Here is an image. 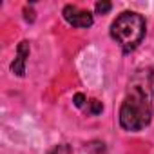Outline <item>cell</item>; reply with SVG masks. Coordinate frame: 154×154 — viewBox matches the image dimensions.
<instances>
[{
  "mask_svg": "<svg viewBox=\"0 0 154 154\" xmlns=\"http://www.w3.org/2000/svg\"><path fill=\"white\" fill-rule=\"evenodd\" d=\"M111 36L123 53L134 51L145 36V18L134 11L122 13L111 26Z\"/></svg>",
  "mask_w": 154,
  "mask_h": 154,
  "instance_id": "7a4b0ae2",
  "label": "cell"
},
{
  "mask_svg": "<svg viewBox=\"0 0 154 154\" xmlns=\"http://www.w3.org/2000/svg\"><path fill=\"white\" fill-rule=\"evenodd\" d=\"M62 15H63L65 22H67L69 26H72V27H80V29H87V27H91L93 22H94L91 11L80 9L78 6H72V4L65 6L63 11H62Z\"/></svg>",
  "mask_w": 154,
  "mask_h": 154,
  "instance_id": "3957f363",
  "label": "cell"
},
{
  "mask_svg": "<svg viewBox=\"0 0 154 154\" xmlns=\"http://www.w3.org/2000/svg\"><path fill=\"white\" fill-rule=\"evenodd\" d=\"M72 102H74V105H76V107H84V105H87V103H85L87 100H85V96H84L82 93H78V94H74Z\"/></svg>",
  "mask_w": 154,
  "mask_h": 154,
  "instance_id": "52a82bcc",
  "label": "cell"
},
{
  "mask_svg": "<svg viewBox=\"0 0 154 154\" xmlns=\"http://www.w3.org/2000/svg\"><path fill=\"white\" fill-rule=\"evenodd\" d=\"M29 42H20L18 47H17V58L13 60L11 63V71L17 74V76H24L26 74V62H27V56H29Z\"/></svg>",
  "mask_w": 154,
  "mask_h": 154,
  "instance_id": "277c9868",
  "label": "cell"
},
{
  "mask_svg": "<svg viewBox=\"0 0 154 154\" xmlns=\"http://www.w3.org/2000/svg\"><path fill=\"white\" fill-rule=\"evenodd\" d=\"M51 154H69V149L62 145V147H56V149H54V150H53Z\"/></svg>",
  "mask_w": 154,
  "mask_h": 154,
  "instance_id": "ba28073f",
  "label": "cell"
},
{
  "mask_svg": "<svg viewBox=\"0 0 154 154\" xmlns=\"http://www.w3.org/2000/svg\"><path fill=\"white\" fill-rule=\"evenodd\" d=\"M85 111H87V114H91V116H98L102 111H103V105H102V102H98V100H89L87 102V105H85Z\"/></svg>",
  "mask_w": 154,
  "mask_h": 154,
  "instance_id": "5b68a950",
  "label": "cell"
},
{
  "mask_svg": "<svg viewBox=\"0 0 154 154\" xmlns=\"http://www.w3.org/2000/svg\"><path fill=\"white\" fill-rule=\"evenodd\" d=\"M111 8H112L111 2H98V4L94 6V9H96L98 15H107V13L111 11Z\"/></svg>",
  "mask_w": 154,
  "mask_h": 154,
  "instance_id": "8992f818",
  "label": "cell"
},
{
  "mask_svg": "<svg viewBox=\"0 0 154 154\" xmlns=\"http://www.w3.org/2000/svg\"><path fill=\"white\" fill-rule=\"evenodd\" d=\"M154 111V71L145 67L134 72L120 107V125L129 132L145 129Z\"/></svg>",
  "mask_w": 154,
  "mask_h": 154,
  "instance_id": "6da1fadb",
  "label": "cell"
}]
</instances>
